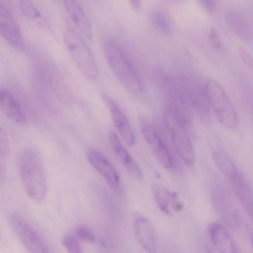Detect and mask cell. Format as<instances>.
Segmentation results:
<instances>
[{"label":"cell","instance_id":"6da1fadb","mask_svg":"<svg viewBox=\"0 0 253 253\" xmlns=\"http://www.w3.org/2000/svg\"><path fill=\"white\" fill-rule=\"evenodd\" d=\"M18 170L23 187L35 203L44 201L47 193V182L42 159L38 152L28 149L21 153Z\"/></svg>","mask_w":253,"mask_h":253},{"label":"cell","instance_id":"7a4b0ae2","mask_svg":"<svg viewBox=\"0 0 253 253\" xmlns=\"http://www.w3.org/2000/svg\"><path fill=\"white\" fill-rule=\"evenodd\" d=\"M104 51L109 66L123 86L131 93H141L143 83L139 74L120 46L108 40L104 44Z\"/></svg>","mask_w":253,"mask_h":253},{"label":"cell","instance_id":"3957f363","mask_svg":"<svg viewBox=\"0 0 253 253\" xmlns=\"http://www.w3.org/2000/svg\"><path fill=\"white\" fill-rule=\"evenodd\" d=\"M207 98L219 121L227 128L236 129L238 126V116L226 91L215 80H205Z\"/></svg>","mask_w":253,"mask_h":253},{"label":"cell","instance_id":"277c9868","mask_svg":"<svg viewBox=\"0 0 253 253\" xmlns=\"http://www.w3.org/2000/svg\"><path fill=\"white\" fill-rule=\"evenodd\" d=\"M164 119L175 151L185 164L192 165L194 162V153L189 135V127L168 107L165 110Z\"/></svg>","mask_w":253,"mask_h":253},{"label":"cell","instance_id":"5b68a950","mask_svg":"<svg viewBox=\"0 0 253 253\" xmlns=\"http://www.w3.org/2000/svg\"><path fill=\"white\" fill-rule=\"evenodd\" d=\"M66 46L75 64L87 78L94 80L98 75L94 58L84 39L75 30L68 29L64 35Z\"/></svg>","mask_w":253,"mask_h":253},{"label":"cell","instance_id":"8992f818","mask_svg":"<svg viewBox=\"0 0 253 253\" xmlns=\"http://www.w3.org/2000/svg\"><path fill=\"white\" fill-rule=\"evenodd\" d=\"M139 123L142 135L155 158L165 168H172L174 159L161 135L145 116L139 117Z\"/></svg>","mask_w":253,"mask_h":253},{"label":"cell","instance_id":"52a82bcc","mask_svg":"<svg viewBox=\"0 0 253 253\" xmlns=\"http://www.w3.org/2000/svg\"><path fill=\"white\" fill-rule=\"evenodd\" d=\"M10 223L18 238L29 253H52L39 234L21 217L13 214Z\"/></svg>","mask_w":253,"mask_h":253},{"label":"cell","instance_id":"ba28073f","mask_svg":"<svg viewBox=\"0 0 253 253\" xmlns=\"http://www.w3.org/2000/svg\"><path fill=\"white\" fill-rule=\"evenodd\" d=\"M88 161L116 194L123 193L121 179L117 171L110 162L98 151L91 149L87 150Z\"/></svg>","mask_w":253,"mask_h":253},{"label":"cell","instance_id":"9c48e42d","mask_svg":"<svg viewBox=\"0 0 253 253\" xmlns=\"http://www.w3.org/2000/svg\"><path fill=\"white\" fill-rule=\"evenodd\" d=\"M0 35L13 48L22 50L24 41L19 25L11 10L0 1Z\"/></svg>","mask_w":253,"mask_h":253},{"label":"cell","instance_id":"30bf717a","mask_svg":"<svg viewBox=\"0 0 253 253\" xmlns=\"http://www.w3.org/2000/svg\"><path fill=\"white\" fill-rule=\"evenodd\" d=\"M118 131L127 144L130 146L135 143V137L131 124L119 105L111 97L106 95L102 96Z\"/></svg>","mask_w":253,"mask_h":253},{"label":"cell","instance_id":"8fae6325","mask_svg":"<svg viewBox=\"0 0 253 253\" xmlns=\"http://www.w3.org/2000/svg\"><path fill=\"white\" fill-rule=\"evenodd\" d=\"M247 214L253 216V193L249 183L238 168L225 176Z\"/></svg>","mask_w":253,"mask_h":253},{"label":"cell","instance_id":"7c38bea8","mask_svg":"<svg viewBox=\"0 0 253 253\" xmlns=\"http://www.w3.org/2000/svg\"><path fill=\"white\" fill-rule=\"evenodd\" d=\"M208 230L210 239L219 253H242L231 233L222 224L213 222Z\"/></svg>","mask_w":253,"mask_h":253},{"label":"cell","instance_id":"4fadbf2b","mask_svg":"<svg viewBox=\"0 0 253 253\" xmlns=\"http://www.w3.org/2000/svg\"><path fill=\"white\" fill-rule=\"evenodd\" d=\"M133 227L136 238L141 247L148 253H155L157 247V236L149 220L137 214L134 217Z\"/></svg>","mask_w":253,"mask_h":253},{"label":"cell","instance_id":"5bb4252c","mask_svg":"<svg viewBox=\"0 0 253 253\" xmlns=\"http://www.w3.org/2000/svg\"><path fill=\"white\" fill-rule=\"evenodd\" d=\"M249 14L239 8L228 9L225 18L230 28L237 35L244 40H252V22Z\"/></svg>","mask_w":253,"mask_h":253},{"label":"cell","instance_id":"9a60e30c","mask_svg":"<svg viewBox=\"0 0 253 253\" xmlns=\"http://www.w3.org/2000/svg\"><path fill=\"white\" fill-rule=\"evenodd\" d=\"M109 141L114 154L129 173L141 178L142 172L140 167L113 130L109 132Z\"/></svg>","mask_w":253,"mask_h":253},{"label":"cell","instance_id":"2e32d148","mask_svg":"<svg viewBox=\"0 0 253 253\" xmlns=\"http://www.w3.org/2000/svg\"><path fill=\"white\" fill-rule=\"evenodd\" d=\"M152 191L155 202L160 210L168 215L183 209V205L178 199L177 194L164 188L159 185L154 184Z\"/></svg>","mask_w":253,"mask_h":253},{"label":"cell","instance_id":"e0dca14e","mask_svg":"<svg viewBox=\"0 0 253 253\" xmlns=\"http://www.w3.org/2000/svg\"><path fill=\"white\" fill-rule=\"evenodd\" d=\"M64 5L78 33L83 39L91 41L92 37L91 27L81 6L75 0H65Z\"/></svg>","mask_w":253,"mask_h":253},{"label":"cell","instance_id":"ac0fdd59","mask_svg":"<svg viewBox=\"0 0 253 253\" xmlns=\"http://www.w3.org/2000/svg\"><path fill=\"white\" fill-rule=\"evenodd\" d=\"M0 110L9 119L19 124L25 121L24 111L15 97L6 89L0 88Z\"/></svg>","mask_w":253,"mask_h":253},{"label":"cell","instance_id":"d6986e66","mask_svg":"<svg viewBox=\"0 0 253 253\" xmlns=\"http://www.w3.org/2000/svg\"><path fill=\"white\" fill-rule=\"evenodd\" d=\"M151 19L155 28L161 33L170 36L172 26L168 14L161 8H155L151 12Z\"/></svg>","mask_w":253,"mask_h":253},{"label":"cell","instance_id":"ffe728a7","mask_svg":"<svg viewBox=\"0 0 253 253\" xmlns=\"http://www.w3.org/2000/svg\"><path fill=\"white\" fill-rule=\"evenodd\" d=\"M19 5L22 14L27 18L34 19L40 17L39 11L30 1L20 0Z\"/></svg>","mask_w":253,"mask_h":253},{"label":"cell","instance_id":"44dd1931","mask_svg":"<svg viewBox=\"0 0 253 253\" xmlns=\"http://www.w3.org/2000/svg\"><path fill=\"white\" fill-rule=\"evenodd\" d=\"M62 243L68 253H83L80 244L74 236H65Z\"/></svg>","mask_w":253,"mask_h":253},{"label":"cell","instance_id":"7402d4cb","mask_svg":"<svg viewBox=\"0 0 253 253\" xmlns=\"http://www.w3.org/2000/svg\"><path fill=\"white\" fill-rule=\"evenodd\" d=\"M76 235L81 240L93 243L96 242V237L93 232L87 227L84 226H78L76 231Z\"/></svg>","mask_w":253,"mask_h":253},{"label":"cell","instance_id":"603a6c76","mask_svg":"<svg viewBox=\"0 0 253 253\" xmlns=\"http://www.w3.org/2000/svg\"><path fill=\"white\" fill-rule=\"evenodd\" d=\"M10 142L8 137L0 126V157L7 156L10 152Z\"/></svg>","mask_w":253,"mask_h":253},{"label":"cell","instance_id":"cb8c5ba5","mask_svg":"<svg viewBox=\"0 0 253 253\" xmlns=\"http://www.w3.org/2000/svg\"><path fill=\"white\" fill-rule=\"evenodd\" d=\"M208 37L212 46L218 50L223 49V44L218 33L213 27L209 29Z\"/></svg>","mask_w":253,"mask_h":253},{"label":"cell","instance_id":"d4e9b609","mask_svg":"<svg viewBox=\"0 0 253 253\" xmlns=\"http://www.w3.org/2000/svg\"><path fill=\"white\" fill-rule=\"evenodd\" d=\"M201 7L209 14H212L215 11L216 4L213 0H200L199 1Z\"/></svg>","mask_w":253,"mask_h":253},{"label":"cell","instance_id":"484cf974","mask_svg":"<svg viewBox=\"0 0 253 253\" xmlns=\"http://www.w3.org/2000/svg\"><path fill=\"white\" fill-rule=\"evenodd\" d=\"M239 53L243 61L249 67L252 68L253 60L250 53L245 48L240 47L239 48Z\"/></svg>","mask_w":253,"mask_h":253},{"label":"cell","instance_id":"4316f807","mask_svg":"<svg viewBox=\"0 0 253 253\" xmlns=\"http://www.w3.org/2000/svg\"><path fill=\"white\" fill-rule=\"evenodd\" d=\"M131 4L132 5V7L135 9L138 10L140 8L141 3L140 1H131Z\"/></svg>","mask_w":253,"mask_h":253},{"label":"cell","instance_id":"83f0119b","mask_svg":"<svg viewBox=\"0 0 253 253\" xmlns=\"http://www.w3.org/2000/svg\"><path fill=\"white\" fill-rule=\"evenodd\" d=\"M208 253H212V252H211V251H208Z\"/></svg>","mask_w":253,"mask_h":253},{"label":"cell","instance_id":"f1b7e54d","mask_svg":"<svg viewBox=\"0 0 253 253\" xmlns=\"http://www.w3.org/2000/svg\"></svg>","mask_w":253,"mask_h":253}]
</instances>
